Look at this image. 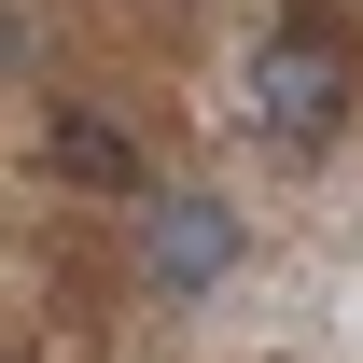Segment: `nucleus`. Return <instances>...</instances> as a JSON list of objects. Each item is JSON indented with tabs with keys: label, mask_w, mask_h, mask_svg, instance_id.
<instances>
[{
	"label": "nucleus",
	"mask_w": 363,
	"mask_h": 363,
	"mask_svg": "<svg viewBox=\"0 0 363 363\" xmlns=\"http://www.w3.org/2000/svg\"><path fill=\"white\" fill-rule=\"evenodd\" d=\"M224 266H238V210L224 196H154L140 210V279L154 294H210Z\"/></svg>",
	"instance_id": "f03ea898"
},
{
	"label": "nucleus",
	"mask_w": 363,
	"mask_h": 363,
	"mask_svg": "<svg viewBox=\"0 0 363 363\" xmlns=\"http://www.w3.org/2000/svg\"><path fill=\"white\" fill-rule=\"evenodd\" d=\"M43 154H56V168H70V182H98V196H140V154H126V140H112V126H84V112H70V126H56Z\"/></svg>",
	"instance_id": "7ed1b4c3"
},
{
	"label": "nucleus",
	"mask_w": 363,
	"mask_h": 363,
	"mask_svg": "<svg viewBox=\"0 0 363 363\" xmlns=\"http://www.w3.org/2000/svg\"><path fill=\"white\" fill-rule=\"evenodd\" d=\"M335 112H350V43L308 14V28H279V43L252 56V126H266L279 154H321Z\"/></svg>",
	"instance_id": "f257e3e1"
}]
</instances>
